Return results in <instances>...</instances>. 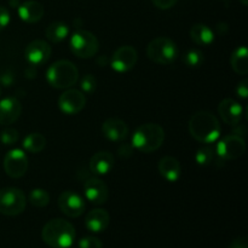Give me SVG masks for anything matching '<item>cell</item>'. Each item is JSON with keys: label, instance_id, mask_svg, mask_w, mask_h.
I'll return each mask as SVG.
<instances>
[{"label": "cell", "instance_id": "1", "mask_svg": "<svg viewBox=\"0 0 248 248\" xmlns=\"http://www.w3.org/2000/svg\"><path fill=\"white\" fill-rule=\"evenodd\" d=\"M189 133L198 142L212 144L219 138L220 125L218 119L208 111H198L189 120Z\"/></svg>", "mask_w": 248, "mask_h": 248}, {"label": "cell", "instance_id": "2", "mask_svg": "<svg viewBox=\"0 0 248 248\" xmlns=\"http://www.w3.org/2000/svg\"><path fill=\"white\" fill-rule=\"evenodd\" d=\"M41 239L52 248H69L75 241V228L68 220L51 219L44 225Z\"/></svg>", "mask_w": 248, "mask_h": 248}, {"label": "cell", "instance_id": "3", "mask_svg": "<svg viewBox=\"0 0 248 248\" xmlns=\"http://www.w3.org/2000/svg\"><path fill=\"white\" fill-rule=\"evenodd\" d=\"M165 140V131L155 123H147L136 128L132 135V145L138 152L148 153L156 152Z\"/></svg>", "mask_w": 248, "mask_h": 248}, {"label": "cell", "instance_id": "4", "mask_svg": "<svg viewBox=\"0 0 248 248\" xmlns=\"http://www.w3.org/2000/svg\"><path fill=\"white\" fill-rule=\"evenodd\" d=\"M48 85L58 90H67L74 86L79 80V70L70 61L61 60L50 65L46 73Z\"/></svg>", "mask_w": 248, "mask_h": 248}, {"label": "cell", "instance_id": "5", "mask_svg": "<svg viewBox=\"0 0 248 248\" xmlns=\"http://www.w3.org/2000/svg\"><path fill=\"white\" fill-rule=\"evenodd\" d=\"M147 56L152 62L161 65H169L178 57V47L170 38L160 36L150 41L147 46Z\"/></svg>", "mask_w": 248, "mask_h": 248}, {"label": "cell", "instance_id": "6", "mask_svg": "<svg viewBox=\"0 0 248 248\" xmlns=\"http://www.w3.org/2000/svg\"><path fill=\"white\" fill-rule=\"evenodd\" d=\"M70 50L79 58H92L99 50V41L93 33L78 29L70 38Z\"/></svg>", "mask_w": 248, "mask_h": 248}, {"label": "cell", "instance_id": "7", "mask_svg": "<svg viewBox=\"0 0 248 248\" xmlns=\"http://www.w3.org/2000/svg\"><path fill=\"white\" fill-rule=\"evenodd\" d=\"M27 206L26 195L18 188L0 189V213L9 217H15L24 212Z\"/></svg>", "mask_w": 248, "mask_h": 248}, {"label": "cell", "instance_id": "8", "mask_svg": "<svg viewBox=\"0 0 248 248\" xmlns=\"http://www.w3.org/2000/svg\"><path fill=\"white\" fill-rule=\"evenodd\" d=\"M246 142L239 135H229L223 137L216 147V153L222 160H236L244 155Z\"/></svg>", "mask_w": 248, "mask_h": 248}, {"label": "cell", "instance_id": "9", "mask_svg": "<svg viewBox=\"0 0 248 248\" xmlns=\"http://www.w3.org/2000/svg\"><path fill=\"white\" fill-rule=\"evenodd\" d=\"M2 165L10 178H21L28 171V156L22 149H11L5 155Z\"/></svg>", "mask_w": 248, "mask_h": 248}, {"label": "cell", "instance_id": "10", "mask_svg": "<svg viewBox=\"0 0 248 248\" xmlns=\"http://www.w3.org/2000/svg\"><path fill=\"white\" fill-rule=\"evenodd\" d=\"M86 106V97L84 92L75 89H67L58 98V107L61 111L67 115L79 114Z\"/></svg>", "mask_w": 248, "mask_h": 248}, {"label": "cell", "instance_id": "11", "mask_svg": "<svg viewBox=\"0 0 248 248\" xmlns=\"http://www.w3.org/2000/svg\"><path fill=\"white\" fill-rule=\"evenodd\" d=\"M138 61V53L133 46L124 45L116 48L111 56L110 65L115 72L126 73L133 69Z\"/></svg>", "mask_w": 248, "mask_h": 248}, {"label": "cell", "instance_id": "12", "mask_svg": "<svg viewBox=\"0 0 248 248\" xmlns=\"http://www.w3.org/2000/svg\"><path fill=\"white\" fill-rule=\"evenodd\" d=\"M57 203L61 212L69 218L80 217L85 211V201L82 196L72 190L63 191L58 196Z\"/></svg>", "mask_w": 248, "mask_h": 248}, {"label": "cell", "instance_id": "13", "mask_svg": "<svg viewBox=\"0 0 248 248\" xmlns=\"http://www.w3.org/2000/svg\"><path fill=\"white\" fill-rule=\"evenodd\" d=\"M52 53L50 44L45 40H34L27 45L24 57L31 65H41L47 62Z\"/></svg>", "mask_w": 248, "mask_h": 248}, {"label": "cell", "instance_id": "14", "mask_svg": "<svg viewBox=\"0 0 248 248\" xmlns=\"http://www.w3.org/2000/svg\"><path fill=\"white\" fill-rule=\"evenodd\" d=\"M84 195L86 200L93 205H103L108 201L109 189L102 179L93 177L85 182Z\"/></svg>", "mask_w": 248, "mask_h": 248}, {"label": "cell", "instance_id": "15", "mask_svg": "<svg viewBox=\"0 0 248 248\" xmlns=\"http://www.w3.org/2000/svg\"><path fill=\"white\" fill-rule=\"evenodd\" d=\"M218 113L223 123L230 126L240 125L244 115V109L241 104L232 98H225L218 106Z\"/></svg>", "mask_w": 248, "mask_h": 248}, {"label": "cell", "instance_id": "16", "mask_svg": "<svg viewBox=\"0 0 248 248\" xmlns=\"http://www.w3.org/2000/svg\"><path fill=\"white\" fill-rule=\"evenodd\" d=\"M102 133L110 142H123L128 136V126L118 118H109L102 125Z\"/></svg>", "mask_w": 248, "mask_h": 248}, {"label": "cell", "instance_id": "17", "mask_svg": "<svg viewBox=\"0 0 248 248\" xmlns=\"http://www.w3.org/2000/svg\"><path fill=\"white\" fill-rule=\"evenodd\" d=\"M22 113V104L15 97H6L0 101V125H11L18 120Z\"/></svg>", "mask_w": 248, "mask_h": 248}, {"label": "cell", "instance_id": "18", "mask_svg": "<svg viewBox=\"0 0 248 248\" xmlns=\"http://www.w3.org/2000/svg\"><path fill=\"white\" fill-rule=\"evenodd\" d=\"M110 223V216L103 208H94L85 217V227L89 232L98 234L104 232Z\"/></svg>", "mask_w": 248, "mask_h": 248}, {"label": "cell", "instance_id": "19", "mask_svg": "<svg viewBox=\"0 0 248 248\" xmlns=\"http://www.w3.org/2000/svg\"><path fill=\"white\" fill-rule=\"evenodd\" d=\"M113 154L110 152H98L90 159V171L96 176H106L114 167Z\"/></svg>", "mask_w": 248, "mask_h": 248}, {"label": "cell", "instance_id": "20", "mask_svg": "<svg viewBox=\"0 0 248 248\" xmlns=\"http://www.w3.org/2000/svg\"><path fill=\"white\" fill-rule=\"evenodd\" d=\"M17 12H18L19 18L26 23H36L43 18L45 10L39 1L28 0V1H24L18 5Z\"/></svg>", "mask_w": 248, "mask_h": 248}, {"label": "cell", "instance_id": "21", "mask_svg": "<svg viewBox=\"0 0 248 248\" xmlns=\"http://www.w3.org/2000/svg\"><path fill=\"white\" fill-rule=\"evenodd\" d=\"M159 173L165 181L170 183H174L178 181L182 176V166L178 160L173 156L162 157L157 165Z\"/></svg>", "mask_w": 248, "mask_h": 248}, {"label": "cell", "instance_id": "22", "mask_svg": "<svg viewBox=\"0 0 248 248\" xmlns=\"http://www.w3.org/2000/svg\"><path fill=\"white\" fill-rule=\"evenodd\" d=\"M190 38L196 45L208 46L215 40V33L206 24L196 23L190 29Z\"/></svg>", "mask_w": 248, "mask_h": 248}, {"label": "cell", "instance_id": "23", "mask_svg": "<svg viewBox=\"0 0 248 248\" xmlns=\"http://www.w3.org/2000/svg\"><path fill=\"white\" fill-rule=\"evenodd\" d=\"M230 64L232 70L240 75H246L248 73V50L246 46H240L230 57Z\"/></svg>", "mask_w": 248, "mask_h": 248}, {"label": "cell", "instance_id": "24", "mask_svg": "<svg viewBox=\"0 0 248 248\" xmlns=\"http://www.w3.org/2000/svg\"><path fill=\"white\" fill-rule=\"evenodd\" d=\"M69 34V27L63 22H52L47 26L45 31V36L51 43H61L64 40Z\"/></svg>", "mask_w": 248, "mask_h": 248}, {"label": "cell", "instance_id": "25", "mask_svg": "<svg viewBox=\"0 0 248 248\" xmlns=\"http://www.w3.org/2000/svg\"><path fill=\"white\" fill-rule=\"evenodd\" d=\"M46 147V138L45 136L39 132L29 133L23 140V148L26 152L31 153V154H38L41 153Z\"/></svg>", "mask_w": 248, "mask_h": 248}, {"label": "cell", "instance_id": "26", "mask_svg": "<svg viewBox=\"0 0 248 248\" xmlns=\"http://www.w3.org/2000/svg\"><path fill=\"white\" fill-rule=\"evenodd\" d=\"M28 201L38 208H44L50 203V194L45 190V189L36 188L31 190L28 195Z\"/></svg>", "mask_w": 248, "mask_h": 248}, {"label": "cell", "instance_id": "27", "mask_svg": "<svg viewBox=\"0 0 248 248\" xmlns=\"http://www.w3.org/2000/svg\"><path fill=\"white\" fill-rule=\"evenodd\" d=\"M215 148L213 147H202L198 150L195 155L196 164L200 166H208L212 164L213 159H215Z\"/></svg>", "mask_w": 248, "mask_h": 248}, {"label": "cell", "instance_id": "28", "mask_svg": "<svg viewBox=\"0 0 248 248\" xmlns=\"http://www.w3.org/2000/svg\"><path fill=\"white\" fill-rule=\"evenodd\" d=\"M182 60H183V63L186 67L198 68L203 63V53L201 51L193 48V50L186 51Z\"/></svg>", "mask_w": 248, "mask_h": 248}, {"label": "cell", "instance_id": "29", "mask_svg": "<svg viewBox=\"0 0 248 248\" xmlns=\"http://www.w3.org/2000/svg\"><path fill=\"white\" fill-rule=\"evenodd\" d=\"M80 89L84 93L91 94L97 89V79L91 74H86L80 80Z\"/></svg>", "mask_w": 248, "mask_h": 248}, {"label": "cell", "instance_id": "30", "mask_svg": "<svg viewBox=\"0 0 248 248\" xmlns=\"http://www.w3.org/2000/svg\"><path fill=\"white\" fill-rule=\"evenodd\" d=\"M19 133L15 128H6L0 133V140L5 145H12L18 142Z\"/></svg>", "mask_w": 248, "mask_h": 248}, {"label": "cell", "instance_id": "31", "mask_svg": "<svg viewBox=\"0 0 248 248\" xmlns=\"http://www.w3.org/2000/svg\"><path fill=\"white\" fill-rule=\"evenodd\" d=\"M79 248H103V244L96 236H85L79 241Z\"/></svg>", "mask_w": 248, "mask_h": 248}, {"label": "cell", "instance_id": "32", "mask_svg": "<svg viewBox=\"0 0 248 248\" xmlns=\"http://www.w3.org/2000/svg\"><path fill=\"white\" fill-rule=\"evenodd\" d=\"M10 19H11V16H10L9 10L4 6H0V31H4L9 26Z\"/></svg>", "mask_w": 248, "mask_h": 248}, {"label": "cell", "instance_id": "33", "mask_svg": "<svg viewBox=\"0 0 248 248\" xmlns=\"http://www.w3.org/2000/svg\"><path fill=\"white\" fill-rule=\"evenodd\" d=\"M236 94L239 97H241V98L246 99L248 97V80L247 79H244L241 80V81L237 84L236 86Z\"/></svg>", "mask_w": 248, "mask_h": 248}, {"label": "cell", "instance_id": "34", "mask_svg": "<svg viewBox=\"0 0 248 248\" xmlns=\"http://www.w3.org/2000/svg\"><path fill=\"white\" fill-rule=\"evenodd\" d=\"M153 4L160 10H169L177 4L178 0H152Z\"/></svg>", "mask_w": 248, "mask_h": 248}, {"label": "cell", "instance_id": "35", "mask_svg": "<svg viewBox=\"0 0 248 248\" xmlns=\"http://www.w3.org/2000/svg\"><path fill=\"white\" fill-rule=\"evenodd\" d=\"M229 248H248L247 239L246 237H237L229 245Z\"/></svg>", "mask_w": 248, "mask_h": 248}, {"label": "cell", "instance_id": "36", "mask_svg": "<svg viewBox=\"0 0 248 248\" xmlns=\"http://www.w3.org/2000/svg\"><path fill=\"white\" fill-rule=\"evenodd\" d=\"M240 2H241L244 6H247V5H248V0H240Z\"/></svg>", "mask_w": 248, "mask_h": 248}, {"label": "cell", "instance_id": "37", "mask_svg": "<svg viewBox=\"0 0 248 248\" xmlns=\"http://www.w3.org/2000/svg\"><path fill=\"white\" fill-rule=\"evenodd\" d=\"M0 93H1V91H0Z\"/></svg>", "mask_w": 248, "mask_h": 248}]
</instances>
